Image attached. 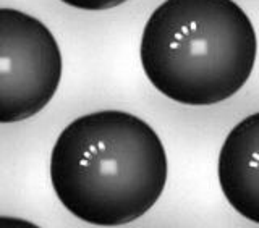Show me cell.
<instances>
[{
    "label": "cell",
    "mask_w": 259,
    "mask_h": 228,
    "mask_svg": "<svg viewBox=\"0 0 259 228\" xmlns=\"http://www.w3.org/2000/svg\"><path fill=\"white\" fill-rule=\"evenodd\" d=\"M168 164L154 128L123 110L75 118L51 154V183L62 206L96 226L138 220L162 196Z\"/></svg>",
    "instance_id": "cell-1"
},
{
    "label": "cell",
    "mask_w": 259,
    "mask_h": 228,
    "mask_svg": "<svg viewBox=\"0 0 259 228\" xmlns=\"http://www.w3.org/2000/svg\"><path fill=\"white\" fill-rule=\"evenodd\" d=\"M253 23L233 0H165L143 29L140 59L151 84L183 105L230 99L254 68Z\"/></svg>",
    "instance_id": "cell-2"
},
{
    "label": "cell",
    "mask_w": 259,
    "mask_h": 228,
    "mask_svg": "<svg viewBox=\"0 0 259 228\" xmlns=\"http://www.w3.org/2000/svg\"><path fill=\"white\" fill-rule=\"evenodd\" d=\"M62 52L32 15L0 8V123H16L52 101L62 79Z\"/></svg>",
    "instance_id": "cell-3"
},
{
    "label": "cell",
    "mask_w": 259,
    "mask_h": 228,
    "mask_svg": "<svg viewBox=\"0 0 259 228\" xmlns=\"http://www.w3.org/2000/svg\"><path fill=\"white\" fill-rule=\"evenodd\" d=\"M217 175L229 204L259 225V112L243 118L227 134Z\"/></svg>",
    "instance_id": "cell-4"
},
{
    "label": "cell",
    "mask_w": 259,
    "mask_h": 228,
    "mask_svg": "<svg viewBox=\"0 0 259 228\" xmlns=\"http://www.w3.org/2000/svg\"><path fill=\"white\" fill-rule=\"evenodd\" d=\"M65 5L78 8V10H86V12H102V10H110L121 4L128 2V0H60Z\"/></svg>",
    "instance_id": "cell-5"
}]
</instances>
